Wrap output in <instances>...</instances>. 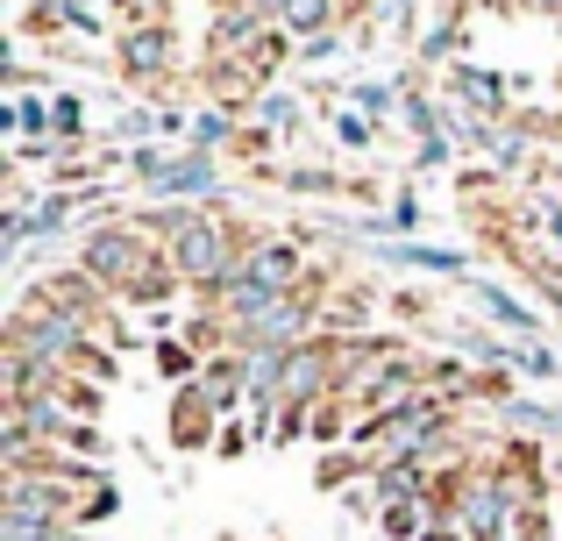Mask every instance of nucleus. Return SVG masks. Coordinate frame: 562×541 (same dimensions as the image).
<instances>
[{
	"label": "nucleus",
	"mask_w": 562,
	"mask_h": 541,
	"mask_svg": "<svg viewBox=\"0 0 562 541\" xmlns=\"http://www.w3.org/2000/svg\"><path fill=\"white\" fill-rule=\"evenodd\" d=\"M86 271L100 278L108 292H128V300H150V292H165L171 278V257H165V243H143L136 228H93L86 236Z\"/></svg>",
	"instance_id": "f257e3e1"
},
{
	"label": "nucleus",
	"mask_w": 562,
	"mask_h": 541,
	"mask_svg": "<svg viewBox=\"0 0 562 541\" xmlns=\"http://www.w3.org/2000/svg\"><path fill=\"white\" fill-rule=\"evenodd\" d=\"M114 57H122V71L136 86H157L171 71V22H128L122 43H114Z\"/></svg>",
	"instance_id": "f03ea898"
},
{
	"label": "nucleus",
	"mask_w": 562,
	"mask_h": 541,
	"mask_svg": "<svg viewBox=\"0 0 562 541\" xmlns=\"http://www.w3.org/2000/svg\"><path fill=\"white\" fill-rule=\"evenodd\" d=\"M235 271H243L249 285H263V292H292V278H300V250H292L285 236H257Z\"/></svg>",
	"instance_id": "7ed1b4c3"
},
{
	"label": "nucleus",
	"mask_w": 562,
	"mask_h": 541,
	"mask_svg": "<svg viewBox=\"0 0 562 541\" xmlns=\"http://www.w3.org/2000/svg\"><path fill=\"white\" fill-rule=\"evenodd\" d=\"M449 79H456V93H463V100H470L477 114H498V108H506V93L492 86V71H470V65H456Z\"/></svg>",
	"instance_id": "20e7f679"
},
{
	"label": "nucleus",
	"mask_w": 562,
	"mask_h": 541,
	"mask_svg": "<svg viewBox=\"0 0 562 541\" xmlns=\"http://www.w3.org/2000/svg\"><path fill=\"white\" fill-rule=\"evenodd\" d=\"M257 114H263V128H300V100L292 93H263Z\"/></svg>",
	"instance_id": "39448f33"
},
{
	"label": "nucleus",
	"mask_w": 562,
	"mask_h": 541,
	"mask_svg": "<svg viewBox=\"0 0 562 541\" xmlns=\"http://www.w3.org/2000/svg\"><path fill=\"white\" fill-rule=\"evenodd\" d=\"M128 22H171V0H122Z\"/></svg>",
	"instance_id": "423d86ee"
},
{
	"label": "nucleus",
	"mask_w": 562,
	"mask_h": 541,
	"mask_svg": "<svg viewBox=\"0 0 562 541\" xmlns=\"http://www.w3.org/2000/svg\"><path fill=\"white\" fill-rule=\"evenodd\" d=\"M192 143H200V150H214V143H228V122H221V114H206V122L192 128Z\"/></svg>",
	"instance_id": "0eeeda50"
},
{
	"label": "nucleus",
	"mask_w": 562,
	"mask_h": 541,
	"mask_svg": "<svg viewBox=\"0 0 562 541\" xmlns=\"http://www.w3.org/2000/svg\"><path fill=\"white\" fill-rule=\"evenodd\" d=\"M357 108L363 114H384V108H392V93H384V86H357Z\"/></svg>",
	"instance_id": "6e6552de"
},
{
	"label": "nucleus",
	"mask_w": 562,
	"mask_h": 541,
	"mask_svg": "<svg viewBox=\"0 0 562 541\" xmlns=\"http://www.w3.org/2000/svg\"><path fill=\"white\" fill-rule=\"evenodd\" d=\"M335 136H342V143H371V128H363L357 114H335Z\"/></svg>",
	"instance_id": "1a4fd4ad"
}]
</instances>
